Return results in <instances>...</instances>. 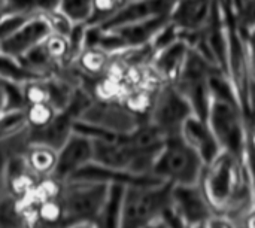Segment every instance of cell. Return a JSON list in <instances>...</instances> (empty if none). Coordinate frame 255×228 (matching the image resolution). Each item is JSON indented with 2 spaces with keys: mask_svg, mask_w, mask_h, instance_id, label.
<instances>
[{
  "mask_svg": "<svg viewBox=\"0 0 255 228\" xmlns=\"http://www.w3.org/2000/svg\"><path fill=\"white\" fill-rule=\"evenodd\" d=\"M197 187L212 214L236 218L254 208L251 164L226 151L203 166Z\"/></svg>",
  "mask_w": 255,
  "mask_h": 228,
  "instance_id": "6da1fadb",
  "label": "cell"
},
{
  "mask_svg": "<svg viewBox=\"0 0 255 228\" xmlns=\"http://www.w3.org/2000/svg\"><path fill=\"white\" fill-rule=\"evenodd\" d=\"M205 121L214 133L221 151L251 164L253 124L244 116L241 103L236 99L211 97Z\"/></svg>",
  "mask_w": 255,
  "mask_h": 228,
  "instance_id": "7a4b0ae2",
  "label": "cell"
},
{
  "mask_svg": "<svg viewBox=\"0 0 255 228\" xmlns=\"http://www.w3.org/2000/svg\"><path fill=\"white\" fill-rule=\"evenodd\" d=\"M172 184L123 187L115 228H148L169 208Z\"/></svg>",
  "mask_w": 255,
  "mask_h": 228,
  "instance_id": "3957f363",
  "label": "cell"
},
{
  "mask_svg": "<svg viewBox=\"0 0 255 228\" xmlns=\"http://www.w3.org/2000/svg\"><path fill=\"white\" fill-rule=\"evenodd\" d=\"M112 185L91 181L63 182L58 199L64 212V227L79 221L99 223L108 211Z\"/></svg>",
  "mask_w": 255,
  "mask_h": 228,
  "instance_id": "277c9868",
  "label": "cell"
},
{
  "mask_svg": "<svg viewBox=\"0 0 255 228\" xmlns=\"http://www.w3.org/2000/svg\"><path fill=\"white\" fill-rule=\"evenodd\" d=\"M200 157L181 139L167 137L158 151L152 175L172 185H196L203 170Z\"/></svg>",
  "mask_w": 255,
  "mask_h": 228,
  "instance_id": "5b68a950",
  "label": "cell"
},
{
  "mask_svg": "<svg viewBox=\"0 0 255 228\" xmlns=\"http://www.w3.org/2000/svg\"><path fill=\"white\" fill-rule=\"evenodd\" d=\"M217 72L221 70L212 61L205 58L197 51L188 48L184 67L175 82V87L185 97L193 114L202 119H206L211 103L209 79Z\"/></svg>",
  "mask_w": 255,
  "mask_h": 228,
  "instance_id": "8992f818",
  "label": "cell"
},
{
  "mask_svg": "<svg viewBox=\"0 0 255 228\" xmlns=\"http://www.w3.org/2000/svg\"><path fill=\"white\" fill-rule=\"evenodd\" d=\"M193 114L188 102L175 87V84L163 82L160 84L152 97V103L149 112L146 115V121L157 127L163 136L173 137L179 136L182 124Z\"/></svg>",
  "mask_w": 255,
  "mask_h": 228,
  "instance_id": "52a82bcc",
  "label": "cell"
},
{
  "mask_svg": "<svg viewBox=\"0 0 255 228\" xmlns=\"http://www.w3.org/2000/svg\"><path fill=\"white\" fill-rule=\"evenodd\" d=\"M78 121L112 131L115 134H130L142 121L121 100H96L93 99L82 111Z\"/></svg>",
  "mask_w": 255,
  "mask_h": 228,
  "instance_id": "ba28073f",
  "label": "cell"
},
{
  "mask_svg": "<svg viewBox=\"0 0 255 228\" xmlns=\"http://www.w3.org/2000/svg\"><path fill=\"white\" fill-rule=\"evenodd\" d=\"M167 215L178 228H202L212 215L206 200L196 185H172Z\"/></svg>",
  "mask_w": 255,
  "mask_h": 228,
  "instance_id": "9c48e42d",
  "label": "cell"
},
{
  "mask_svg": "<svg viewBox=\"0 0 255 228\" xmlns=\"http://www.w3.org/2000/svg\"><path fill=\"white\" fill-rule=\"evenodd\" d=\"M93 145L91 140L76 131H73L67 140L57 151V163L52 178L60 182L70 179L79 169L91 163Z\"/></svg>",
  "mask_w": 255,
  "mask_h": 228,
  "instance_id": "30bf717a",
  "label": "cell"
},
{
  "mask_svg": "<svg viewBox=\"0 0 255 228\" xmlns=\"http://www.w3.org/2000/svg\"><path fill=\"white\" fill-rule=\"evenodd\" d=\"M176 1L178 0H128L99 27L103 30H112L131 22H139L157 16H169Z\"/></svg>",
  "mask_w": 255,
  "mask_h": 228,
  "instance_id": "8fae6325",
  "label": "cell"
},
{
  "mask_svg": "<svg viewBox=\"0 0 255 228\" xmlns=\"http://www.w3.org/2000/svg\"><path fill=\"white\" fill-rule=\"evenodd\" d=\"M49 33L51 28L45 18L33 16L25 21L13 34L0 42V52L18 60L34 46L40 45Z\"/></svg>",
  "mask_w": 255,
  "mask_h": 228,
  "instance_id": "7c38bea8",
  "label": "cell"
},
{
  "mask_svg": "<svg viewBox=\"0 0 255 228\" xmlns=\"http://www.w3.org/2000/svg\"><path fill=\"white\" fill-rule=\"evenodd\" d=\"M217 0H178L169 13V21L179 31H202L215 9Z\"/></svg>",
  "mask_w": 255,
  "mask_h": 228,
  "instance_id": "4fadbf2b",
  "label": "cell"
},
{
  "mask_svg": "<svg viewBox=\"0 0 255 228\" xmlns=\"http://www.w3.org/2000/svg\"><path fill=\"white\" fill-rule=\"evenodd\" d=\"M179 136L200 157L203 164H208L221 152V148L208 122L196 115L187 118L181 127Z\"/></svg>",
  "mask_w": 255,
  "mask_h": 228,
  "instance_id": "5bb4252c",
  "label": "cell"
},
{
  "mask_svg": "<svg viewBox=\"0 0 255 228\" xmlns=\"http://www.w3.org/2000/svg\"><path fill=\"white\" fill-rule=\"evenodd\" d=\"M91 163L106 169L128 172V167L136 152L128 145L127 136L118 140H91Z\"/></svg>",
  "mask_w": 255,
  "mask_h": 228,
  "instance_id": "9a60e30c",
  "label": "cell"
},
{
  "mask_svg": "<svg viewBox=\"0 0 255 228\" xmlns=\"http://www.w3.org/2000/svg\"><path fill=\"white\" fill-rule=\"evenodd\" d=\"M187 54L188 46L182 40H178L166 49L155 52L149 61V67L152 69L160 82L175 84L184 67Z\"/></svg>",
  "mask_w": 255,
  "mask_h": 228,
  "instance_id": "2e32d148",
  "label": "cell"
},
{
  "mask_svg": "<svg viewBox=\"0 0 255 228\" xmlns=\"http://www.w3.org/2000/svg\"><path fill=\"white\" fill-rule=\"evenodd\" d=\"M19 154L25 167L36 178L52 176L57 163V151L54 148L42 143H25Z\"/></svg>",
  "mask_w": 255,
  "mask_h": 228,
  "instance_id": "e0dca14e",
  "label": "cell"
},
{
  "mask_svg": "<svg viewBox=\"0 0 255 228\" xmlns=\"http://www.w3.org/2000/svg\"><path fill=\"white\" fill-rule=\"evenodd\" d=\"M169 21V16H157L139 22H131L127 25H121L117 28H112L126 43L127 49L130 48H139L149 45L154 34Z\"/></svg>",
  "mask_w": 255,
  "mask_h": 228,
  "instance_id": "ac0fdd59",
  "label": "cell"
},
{
  "mask_svg": "<svg viewBox=\"0 0 255 228\" xmlns=\"http://www.w3.org/2000/svg\"><path fill=\"white\" fill-rule=\"evenodd\" d=\"M111 61V55L103 52L99 48H84L82 52L73 61V66L85 76L100 78L108 64Z\"/></svg>",
  "mask_w": 255,
  "mask_h": 228,
  "instance_id": "d6986e66",
  "label": "cell"
},
{
  "mask_svg": "<svg viewBox=\"0 0 255 228\" xmlns=\"http://www.w3.org/2000/svg\"><path fill=\"white\" fill-rule=\"evenodd\" d=\"M58 0H0L1 13H21L27 16H40L57 9Z\"/></svg>",
  "mask_w": 255,
  "mask_h": 228,
  "instance_id": "ffe728a7",
  "label": "cell"
},
{
  "mask_svg": "<svg viewBox=\"0 0 255 228\" xmlns=\"http://www.w3.org/2000/svg\"><path fill=\"white\" fill-rule=\"evenodd\" d=\"M0 79L12 81V82H16V84H25L28 81L39 79V78H36L33 73H30L19 63V60L0 52Z\"/></svg>",
  "mask_w": 255,
  "mask_h": 228,
  "instance_id": "44dd1931",
  "label": "cell"
},
{
  "mask_svg": "<svg viewBox=\"0 0 255 228\" xmlns=\"http://www.w3.org/2000/svg\"><path fill=\"white\" fill-rule=\"evenodd\" d=\"M93 0H58L57 9L72 24H87L91 15Z\"/></svg>",
  "mask_w": 255,
  "mask_h": 228,
  "instance_id": "7402d4cb",
  "label": "cell"
},
{
  "mask_svg": "<svg viewBox=\"0 0 255 228\" xmlns=\"http://www.w3.org/2000/svg\"><path fill=\"white\" fill-rule=\"evenodd\" d=\"M46 54L60 66V67H66L70 66V60H69V42H67V36L58 34V33H49L46 36V39L42 42Z\"/></svg>",
  "mask_w": 255,
  "mask_h": 228,
  "instance_id": "603a6c76",
  "label": "cell"
},
{
  "mask_svg": "<svg viewBox=\"0 0 255 228\" xmlns=\"http://www.w3.org/2000/svg\"><path fill=\"white\" fill-rule=\"evenodd\" d=\"M24 114H25L28 130L33 131L49 124V121L54 118L57 111H54V108L49 106L48 103H36V105H27L24 108Z\"/></svg>",
  "mask_w": 255,
  "mask_h": 228,
  "instance_id": "cb8c5ba5",
  "label": "cell"
},
{
  "mask_svg": "<svg viewBox=\"0 0 255 228\" xmlns=\"http://www.w3.org/2000/svg\"><path fill=\"white\" fill-rule=\"evenodd\" d=\"M178 40H181L179 28L175 27L170 21H167V22L154 34V37L151 39L149 48H151L152 54H155V52H160V51L166 49L167 46L173 45V43L178 42Z\"/></svg>",
  "mask_w": 255,
  "mask_h": 228,
  "instance_id": "d4e9b609",
  "label": "cell"
},
{
  "mask_svg": "<svg viewBox=\"0 0 255 228\" xmlns=\"http://www.w3.org/2000/svg\"><path fill=\"white\" fill-rule=\"evenodd\" d=\"M121 6L114 0H93L91 15L87 25H102L108 21Z\"/></svg>",
  "mask_w": 255,
  "mask_h": 228,
  "instance_id": "484cf974",
  "label": "cell"
},
{
  "mask_svg": "<svg viewBox=\"0 0 255 228\" xmlns=\"http://www.w3.org/2000/svg\"><path fill=\"white\" fill-rule=\"evenodd\" d=\"M22 96L25 106L36 103H48V91L45 79H33L22 84Z\"/></svg>",
  "mask_w": 255,
  "mask_h": 228,
  "instance_id": "4316f807",
  "label": "cell"
},
{
  "mask_svg": "<svg viewBox=\"0 0 255 228\" xmlns=\"http://www.w3.org/2000/svg\"><path fill=\"white\" fill-rule=\"evenodd\" d=\"M33 16L21 15V13H1L0 15V42L13 34L25 21Z\"/></svg>",
  "mask_w": 255,
  "mask_h": 228,
  "instance_id": "83f0119b",
  "label": "cell"
},
{
  "mask_svg": "<svg viewBox=\"0 0 255 228\" xmlns=\"http://www.w3.org/2000/svg\"><path fill=\"white\" fill-rule=\"evenodd\" d=\"M202 228H238V223L235 218L229 215H220V214H212Z\"/></svg>",
  "mask_w": 255,
  "mask_h": 228,
  "instance_id": "f1b7e54d",
  "label": "cell"
},
{
  "mask_svg": "<svg viewBox=\"0 0 255 228\" xmlns=\"http://www.w3.org/2000/svg\"><path fill=\"white\" fill-rule=\"evenodd\" d=\"M12 154H13L12 149H10L6 143L0 142V178H3V179H4V170H6L9 157H10Z\"/></svg>",
  "mask_w": 255,
  "mask_h": 228,
  "instance_id": "f546056e",
  "label": "cell"
},
{
  "mask_svg": "<svg viewBox=\"0 0 255 228\" xmlns=\"http://www.w3.org/2000/svg\"><path fill=\"white\" fill-rule=\"evenodd\" d=\"M64 228H100L99 224L96 223H90V221H79V223H73V224H69Z\"/></svg>",
  "mask_w": 255,
  "mask_h": 228,
  "instance_id": "4dcf8cb0",
  "label": "cell"
},
{
  "mask_svg": "<svg viewBox=\"0 0 255 228\" xmlns=\"http://www.w3.org/2000/svg\"><path fill=\"white\" fill-rule=\"evenodd\" d=\"M6 111V94H4V87L3 81L0 79V115Z\"/></svg>",
  "mask_w": 255,
  "mask_h": 228,
  "instance_id": "1f68e13d",
  "label": "cell"
},
{
  "mask_svg": "<svg viewBox=\"0 0 255 228\" xmlns=\"http://www.w3.org/2000/svg\"><path fill=\"white\" fill-rule=\"evenodd\" d=\"M148 228H170V227L164 223V220H163V218H160L155 224H152L151 227H148Z\"/></svg>",
  "mask_w": 255,
  "mask_h": 228,
  "instance_id": "d6a6232c",
  "label": "cell"
},
{
  "mask_svg": "<svg viewBox=\"0 0 255 228\" xmlns=\"http://www.w3.org/2000/svg\"><path fill=\"white\" fill-rule=\"evenodd\" d=\"M114 1H117V3H118L120 6H123V4H124V3H127L128 0H114Z\"/></svg>",
  "mask_w": 255,
  "mask_h": 228,
  "instance_id": "836d02e7",
  "label": "cell"
},
{
  "mask_svg": "<svg viewBox=\"0 0 255 228\" xmlns=\"http://www.w3.org/2000/svg\"><path fill=\"white\" fill-rule=\"evenodd\" d=\"M0 15H1V12H0Z\"/></svg>",
  "mask_w": 255,
  "mask_h": 228,
  "instance_id": "e575fe53",
  "label": "cell"
}]
</instances>
